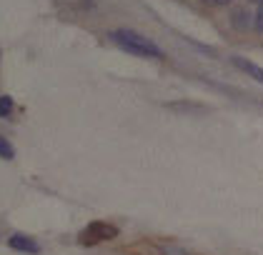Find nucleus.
<instances>
[{
	"instance_id": "f257e3e1",
	"label": "nucleus",
	"mask_w": 263,
	"mask_h": 255,
	"mask_svg": "<svg viewBox=\"0 0 263 255\" xmlns=\"http://www.w3.org/2000/svg\"><path fill=\"white\" fill-rule=\"evenodd\" d=\"M110 40L125 50L130 55H138V58H151V60H161L163 58V50L153 43L151 38L141 35L138 30H130V28H118L110 33Z\"/></svg>"
},
{
	"instance_id": "f03ea898",
	"label": "nucleus",
	"mask_w": 263,
	"mask_h": 255,
	"mask_svg": "<svg viewBox=\"0 0 263 255\" xmlns=\"http://www.w3.org/2000/svg\"><path fill=\"white\" fill-rule=\"evenodd\" d=\"M113 238H118V228H116L113 223L93 220V223H88V225L83 228V233L78 236V243L85 245V248H90V245H98V243H108V240H113Z\"/></svg>"
},
{
	"instance_id": "7ed1b4c3",
	"label": "nucleus",
	"mask_w": 263,
	"mask_h": 255,
	"mask_svg": "<svg viewBox=\"0 0 263 255\" xmlns=\"http://www.w3.org/2000/svg\"><path fill=\"white\" fill-rule=\"evenodd\" d=\"M8 245L23 255H38L41 253V243L33 240L30 236H23V233H13V236L8 238Z\"/></svg>"
},
{
	"instance_id": "20e7f679",
	"label": "nucleus",
	"mask_w": 263,
	"mask_h": 255,
	"mask_svg": "<svg viewBox=\"0 0 263 255\" xmlns=\"http://www.w3.org/2000/svg\"><path fill=\"white\" fill-rule=\"evenodd\" d=\"M231 63H233L238 70H243L246 75H251V78L256 80V83H261V85H263V68L258 65V63H253V60H246V58H238V55H233V58H231Z\"/></svg>"
},
{
	"instance_id": "39448f33",
	"label": "nucleus",
	"mask_w": 263,
	"mask_h": 255,
	"mask_svg": "<svg viewBox=\"0 0 263 255\" xmlns=\"http://www.w3.org/2000/svg\"><path fill=\"white\" fill-rule=\"evenodd\" d=\"M13 108H15V103H13L10 95H0V118H10Z\"/></svg>"
},
{
	"instance_id": "423d86ee",
	"label": "nucleus",
	"mask_w": 263,
	"mask_h": 255,
	"mask_svg": "<svg viewBox=\"0 0 263 255\" xmlns=\"http://www.w3.org/2000/svg\"><path fill=\"white\" fill-rule=\"evenodd\" d=\"M0 158H3V160H13V158H15V148L3 135H0Z\"/></svg>"
},
{
	"instance_id": "0eeeda50",
	"label": "nucleus",
	"mask_w": 263,
	"mask_h": 255,
	"mask_svg": "<svg viewBox=\"0 0 263 255\" xmlns=\"http://www.w3.org/2000/svg\"><path fill=\"white\" fill-rule=\"evenodd\" d=\"M161 255H188V253H185V250H181V248H176V245H163Z\"/></svg>"
},
{
	"instance_id": "6e6552de",
	"label": "nucleus",
	"mask_w": 263,
	"mask_h": 255,
	"mask_svg": "<svg viewBox=\"0 0 263 255\" xmlns=\"http://www.w3.org/2000/svg\"><path fill=\"white\" fill-rule=\"evenodd\" d=\"M253 25H256V30L263 33V3L258 5V10H256V15H253Z\"/></svg>"
},
{
	"instance_id": "1a4fd4ad",
	"label": "nucleus",
	"mask_w": 263,
	"mask_h": 255,
	"mask_svg": "<svg viewBox=\"0 0 263 255\" xmlns=\"http://www.w3.org/2000/svg\"><path fill=\"white\" fill-rule=\"evenodd\" d=\"M233 23H236V25H243V23H246V13H233Z\"/></svg>"
},
{
	"instance_id": "9d476101",
	"label": "nucleus",
	"mask_w": 263,
	"mask_h": 255,
	"mask_svg": "<svg viewBox=\"0 0 263 255\" xmlns=\"http://www.w3.org/2000/svg\"><path fill=\"white\" fill-rule=\"evenodd\" d=\"M203 3H208V5H218V8H221V5H228L231 0H203Z\"/></svg>"
},
{
	"instance_id": "9b49d317",
	"label": "nucleus",
	"mask_w": 263,
	"mask_h": 255,
	"mask_svg": "<svg viewBox=\"0 0 263 255\" xmlns=\"http://www.w3.org/2000/svg\"><path fill=\"white\" fill-rule=\"evenodd\" d=\"M256 3H258V5H261V3H263V0H256Z\"/></svg>"
}]
</instances>
